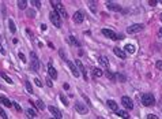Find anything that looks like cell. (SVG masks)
Listing matches in <instances>:
<instances>
[{
    "instance_id": "cell-43",
    "label": "cell",
    "mask_w": 162,
    "mask_h": 119,
    "mask_svg": "<svg viewBox=\"0 0 162 119\" xmlns=\"http://www.w3.org/2000/svg\"><path fill=\"white\" fill-rule=\"evenodd\" d=\"M60 56H61V59H66V55H64V52H63V49H60Z\"/></svg>"
},
{
    "instance_id": "cell-28",
    "label": "cell",
    "mask_w": 162,
    "mask_h": 119,
    "mask_svg": "<svg viewBox=\"0 0 162 119\" xmlns=\"http://www.w3.org/2000/svg\"><path fill=\"white\" fill-rule=\"evenodd\" d=\"M68 40H70L71 44H74V45H76V47H79V45H80V44L78 43V40H76V38H74V36H70V37H68Z\"/></svg>"
},
{
    "instance_id": "cell-39",
    "label": "cell",
    "mask_w": 162,
    "mask_h": 119,
    "mask_svg": "<svg viewBox=\"0 0 162 119\" xmlns=\"http://www.w3.org/2000/svg\"><path fill=\"white\" fill-rule=\"evenodd\" d=\"M34 82H36V85H37V86H40V88L42 86V82H41V79H38V78H36V79H34Z\"/></svg>"
},
{
    "instance_id": "cell-49",
    "label": "cell",
    "mask_w": 162,
    "mask_h": 119,
    "mask_svg": "<svg viewBox=\"0 0 162 119\" xmlns=\"http://www.w3.org/2000/svg\"><path fill=\"white\" fill-rule=\"evenodd\" d=\"M50 119H56V118H50Z\"/></svg>"
},
{
    "instance_id": "cell-14",
    "label": "cell",
    "mask_w": 162,
    "mask_h": 119,
    "mask_svg": "<svg viewBox=\"0 0 162 119\" xmlns=\"http://www.w3.org/2000/svg\"><path fill=\"white\" fill-rule=\"evenodd\" d=\"M68 67H70V70H71V73H72V75H75V78L76 77H79V70H78V67H76V64L74 63V62H68Z\"/></svg>"
},
{
    "instance_id": "cell-29",
    "label": "cell",
    "mask_w": 162,
    "mask_h": 119,
    "mask_svg": "<svg viewBox=\"0 0 162 119\" xmlns=\"http://www.w3.org/2000/svg\"><path fill=\"white\" fill-rule=\"evenodd\" d=\"M36 104H37L38 110H44V108H45V104H44V101H41V100H37V101H36Z\"/></svg>"
},
{
    "instance_id": "cell-30",
    "label": "cell",
    "mask_w": 162,
    "mask_h": 119,
    "mask_svg": "<svg viewBox=\"0 0 162 119\" xmlns=\"http://www.w3.org/2000/svg\"><path fill=\"white\" fill-rule=\"evenodd\" d=\"M26 114L29 115V116H31V118H34V116L37 115V112H36V111H34L33 108H29V110L26 111Z\"/></svg>"
},
{
    "instance_id": "cell-41",
    "label": "cell",
    "mask_w": 162,
    "mask_h": 119,
    "mask_svg": "<svg viewBox=\"0 0 162 119\" xmlns=\"http://www.w3.org/2000/svg\"><path fill=\"white\" fill-rule=\"evenodd\" d=\"M27 15H29L30 18H34V17H36V13H34L33 10H30L29 13H27Z\"/></svg>"
},
{
    "instance_id": "cell-46",
    "label": "cell",
    "mask_w": 162,
    "mask_h": 119,
    "mask_svg": "<svg viewBox=\"0 0 162 119\" xmlns=\"http://www.w3.org/2000/svg\"><path fill=\"white\" fill-rule=\"evenodd\" d=\"M159 34H161V37H162V27L159 29Z\"/></svg>"
},
{
    "instance_id": "cell-4",
    "label": "cell",
    "mask_w": 162,
    "mask_h": 119,
    "mask_svg": "<svg viewBox=\"0 0 162 119\" xmlns=\"http://www.w3.org/2000/svg\"><path fill=\"white\" fill-rule=\"evenodd\" d=\"M102 34L106 36V37H109V38H112V40H114V41H117V40H123V37H124V36H121V34H116L113 30H110V29H102Z\"/></svg>"
},
{
    "instance_id": "cell-33",
    "label": "cell",
    "mask_w": 162,
    "mask_h": 119,
    "mask_svg": "<svg viewBox=\"0 0 162 119\" xmlns=\"http://www.w3.org/2000/svg\"><path fill=\"white\" fill-rule=\"evenodd\" d=\"M31 4H33L36 8H40V7H41V1H40V0H33Z\"/></svg>"
},
{
    "instance_id": "cell-40",
    "label": "cell",
    "mask_w": 162,
    "mask_h": 119,
    "mask_svg": "<svg viewBox=\"0 0 162 119\" xmlns=\"http://www.w3.org/2000/svg\"><path fill=\"white\" fill-rule=\"evenodd\" d=\"M157 3H158L157 0H150V1H149V4L151 6V7H155V6H157Z\"/></svg>"
},
{
    "instance_id": "cell-6",
    "label": "cell",
    "mask_w": 162,
    "mask_h": 119,
    "mask_svg": "<svg viewBox=\"0 0 162 119\" xmlns=\"http://www.w3.org/2000/svg\"><path fill=\"white\" fill-rule=\"evenodd\" d=\"M30 58H31V68L34 71H38L40 70V59L36 52H30Z\"/></svg>"
},
{
    "instance_id": "cell-27",
    "label": "cell",
    "mask_w": 162,
    "mask_h": 119,
    "mask_svg": "<svg viewBox=\"0 0 162 119\" xmlns=\"http://www.w3.org/2000/svg\"><path fill=\"white\" fill-rule=\"evenodd\" d=\"M102 75V71H101L100 68H93V77L97 78V77H101Z\"/></svg>"
},
{
    "instance_id": "cell-45",
    "label": "cell",
    "mask_w": 162,
    "mask_h": 119,
    "mask_svg": "<svg viewBox=\"0 0 162 119\" xmlns=\"http://www.w3.org/2000/svg\"><path fill=\"white\" fill-rule=\"evenodd\" d=\"M41 30H42V32H45V30H46V25L42 23V25H41Z\"/></svg>"
},
{
    "instance_id": "cell-20",
    "label": "cell",
    "mask_w": 162,
    "mask_h": 119,
    "mask_svg": "<svg viewBox=\"0 0 162 119\" xmlns=\"http://www.w3.org/2000/svg\"><path fill=\"white\" fill-rule=\"evenodd\" d=\"M116 115L121 116L123 119H128V118H129V114L127 112V111H124V110H119V111L116 112Z\"/></svg>"
},
{
    "instance_id": "cell-3",
    "label": "cell",
    "mask_w": 162,
    "mask_h": 119,
    "mask_svg": "<svg viewBox=\"0 0 162 119\" xmlns=\"http://www.w3.org/2000/svg\"><path fill=\"white\" fill-rule=\"evenodd\" d=\"M49 19L56 27H61V17H60L56 11H52V13L49 14Z\"/></svg>"
},
{
    "instance_id": "cell-36",
    "label": "cell",
    "mask_w": 162,
    "mask_h": 119,
    "mask_svg": "<svg viewBox=\"0 0 162 119\" xmlns=\"http://www.w3.org/2000/svg\"><path fill=\"white\" fill-rule=\"evenodd\" d=\"M18 56H19V59H21L23 63H26V58H25V55H23L22 52H19V53H18Z\"/></svg>"
},
{
    "instance_id": "cell-10",
    "label": "cell",
    "mask_w": 162,
    "mask_h": 119,
    "mask_svg": "<svg viewBox=\"0 0 162 119\" xmlns=\"http://www.w3.org/2000/svg\"><path fill=\"white\" fill-rule=\"evenodd\" d=\"M48 110H49V112L52 115H53V118H56V119H61V112H60V110L59 108H56V107H53V106H49L48 107Z\"/></svg>"
},
{
    "instance_id": "cell-2",
    "label": "cell",
    "mask_w": 162,
    "mask_h": 119,
    "mask_svg": "<svg viewBox=\"0 0 162 119\" xmlns=\"http://www.w3.org/2000/svg\"><path fill=\"white\" fill-rule=\"evenodd\" d=\"M142 104L144 107H153L155 104V99L151 93H144L142 96Z\"/></svg>"
},
{
    "instance_id": "cell-8",
    "label": "cell",
    "mask_w": 162,
    "mask_h": 119,
    "mask_svg": "<svg viewBox=\"0 0 162 119\" xmlns=\"http://www.w3.org/2000/svg\"><path fill=\"white\" fill-rule=\"evenodd\" d=\"M121 104H123L127 110H132L133 108V101L128 97V96H123V97H121Z\"/></svg>"
},
{
    "instance_id": "cell-17",
    "label": "cell",
    "mask_w": 162,
    "mask_h": 119,
    "mask_svg": "<svg viewBox=\"0 0 162 119\" xmlns=\"http://www.w3.org/2000/svg\"><path fill=\"white\" fill-rule=\"evenodd\" d=\"M124 52L125 53H129V55L135 53V45H133V44H125L124 45Z\"/></svg>"
},
{
    "instance_id": "cell-35",
    "label": "cell",
    "mask_w": 162,
    "mask_h": 119,
    "mask_svg": "<svg viewBox=\"0 0 162 119\" xmlns=\"http://www.w3.org/2000/svg\"><path fill=\"white\" fill-rule=\"evenodd\" d=\"M46 85L49 86V88H52V86H53V82H52V78H50V77H48V78H46Z\"/></svg>"
},
{
    "instance_id": "cell-9",
    "label": "cell",
    "mask_w": 162,
    "mask_h": 119,
    "mask_svg": "<svg viewBox=\"0 0 162 119\" xmlns=\"http://www.w3.org/2000/svg\"><path fill=\"white\" fill-rule=\"evenodd\" d=\"M75 64H76L79 73H82V74H83V78H84V81H86V79H87V73H86V68H84L83 63H82L79 59H76V60H75Z\"/></svg>"
},
{
    "instance_id": "cell-1",
    "label": "cell",
    "mask_w": 162,
    "mask_h": 119,
    "mask_svg": "<svg viewBox=\"0 0 162 119\" xmlns=\"http://www.w3.org/2000/svg\"><path fill=\"white\" fill-rule=\"evenodd\" d=\"M50 6L53 7V11L60 15V17H64L67 18V13H66V8H64V6L60 3V1H50Z\"/></svg>"
},
{
    "instance_id": "cell-18",
    "label": "cell",
    "mask_w": 162,
    "mask_h": 119,
    "mask_svg": "<svg viewBox=\"0 0 162 119\" xmlns=\"http://www.w3.org/2000/svg\"><path fill=\"white\" fill-rule=\"evenodd\" d=\"M108 107L112 111H114V112H117V111H119V106H117V103L114 101V100H108Z\"/></svg>"
},
{
    "instance_id": "cell-47",
    "label": "cell",
    "mask_w": 162,
    "mask_h": 119,
    "mask_svg": "<svg viewBox=\"0 0 162 119\" xmlns=\"http://www.w3.org/2000/svg\"><path fill=\"white\" fill-rule=\"evenodd\" d=\"M97 119H104V118H102V116H98V118H97Z\"/></svg>"
},
{
    "instance_id": "cell-23",
    "label": "cell",
    "mask_w": 162,
    "mask_h": 119,
    "mask_svg": "<svg viewBox=\"0 0 162 119\" xmlns=\"http://www.w3.org/2000/svg\"><path fill=\"white\" fill-rule=\"evenodd\" d=\"M8 27H10V30H11V33H12V34L17 32V27H15V23H14L12 19H10V21H8Z\"/></svg>"
},
{
    "instance_id": "cell-16",
    "label": "cell",
    "mask_w": 162,
    "mask_h": 119,
    "mask_svg": "<svg viewBox=\"0 0 162 119\" xmlns=\"http://www.w3.org/2000/svg\"><path fill=\"white\" fill-rule=\"evenodd\" d=\"M0 104H3V106L8 107V108H11V107L14 106V103H12V101H10L8 99L4 97V96H0Z\"/></svg>"
},
{
    "instance_id": "cell-15",
    "label": "cell",
    "mask_w": 162,
    "mask_h": 119,
    "mask_svg": "<svg viewBox=\"0 0 162 119\" xmlns=\"http://www.w3.org/2000/svg\"><path fill=\"white\" fill-rule=\"evenodd\" d=\"M106 7H108V10H110V11H121V7L119 4H116V3H112V1H106Z\"/></svg>"
},
{
    "instance_id": "cell-22",
    "label": "cell",
    "mask_w": 162,
    "mask_h": 119,
    "mask_svg": "<svg viewBox=\"0 0 162 119\" xmlns=\"http://www.w3.org/2000/svg\"><path fill=\"white\" fill-rule=\"evenodd\" d=\"M105 74H106V77H108V78L110 79V81H113V82H114V81H117V79H116V74H113L112 71H109V70H106V73H105Z\"/></svg>"
},
{
    "instance_id": "cell-13",
    "label": "cell",
    "mask_w": 162,
    "mask_h": 119,
    "mask_svg": "<svg viewBox=\"0 0 162 119\" xmlns=\"http://www.w3.org/2000/svg\"><path fill=\"white\" fill-rule=\"evenodd\" d=\"M113 52H114V55L119 56L120 59H123V60L127 59V53H125V52L123 51V49H120L119 47H114V48H113Z\"/></svg>"
},
{
    "instance_id": "cell-37",
    "label": "cell",
    "mask_w": 162,
    "mask_h": 119,
    "mask_svg": "<svg viewBox=\"0 0 162 119\" xmlns=\"http://www.w3.org/2000/svg\"><path fill=\"white\" fill-rule=\"evenodd\" d=\"M155 67H157L158 70H162V60H158L157 63H155Z\"/></svg>"
},
{
    "instance_id": "cell-38",
    "label": "cell",
    "mask_w": 162,
    "mask_h": 119,
    "mask_svg": "<svg viewBox=\"0 0 162 119\" xmlns=\"http://www.w3.org/2000/svg\"><path fill=\"white\" fill-rule=\"evenodd\" d=\"M14 107H15V110L17 111H19V112H22V107L18 104V103H14Z\"/></svg>"
},
{
    "instance_id": "cell-31",
    "label": "cell",
    "mask_w": 162,
    "mask_h": 119,
    "mask_svg": "<svg viewBox=\"0 0 162 119\" xmlns=\"http://www.w3.org/2000/svg\"><path fill=\"white\" fill-rule=\"evenodd\" d=\"M60 100H61V103L66 107H68V100H67V97L64 96V94H60Z\"/></svg>"
},
{
    "instance_id": "cell-26",
    "label": "cell",
    "mask_w": 162,
    "mask_h": 119,
    "mask_svg": "<svg viewBox=\"0 0 162 119\" xmlns=\"http://www.w3.org/2000/svg\"><path fill=\"white\" fill-rule=\"evenodd\" d=\"M87 4H89V7H90V10H91L93 13L97 14V6H96V1H93V0H91V1H89Z\"/></svg>"
},
{
    "instance_id": "cell-7",
    "label": "cell",
    "mask_w": 162,
    "mask_h": 119,
    "mask_svg": "<svg viewBox=\"0 0 162 119\" xmlns=\"http://www.w3.org/2000/svg\"><path fill=\"white\" fill-rule=\"evenodd\" d=\"M75 110H76V112L80 115H84V114H87L89 110H87V107L84 106L82 101H76L75 103Z\"/></svg>"
},
{
    "instance_id": "cell-24",
    "label": "cell",
    "mask_w": 162,
    "mask_h": 119,
    "mask_svg": "<svg viewBox=\"0 0 162 119\" xmlns=\"http://www.w3.org/2000/svg\"><path fill=\"white\" fill-rule=\"evenodd\" d=\"M18 7H19V10H25L27 7V1L26 0H19L18 1Z\"/></svg>"
},
{
    "instance_id": "cell-25",
    "label": "cell",
    "mask_w": 162,
    "mask_h": 119,
    "mask_svg": "<svg viewBox=\"0 0 162 119\" xmlns=\"http://www.w3.org/2000/svg\"><path fill=\"white\" fill-rule=\"evenodd\" d=\"M25 86H26V92H27V93H31V94H33V92H34V90H33V86H31V84H30L29 81L25 82Z\"/></svg>"
},
{
    "instance_id": "cell-44",
    "label": "cell",
    "mask_w": 162,
    "mask_h": 119,
    "mask_svg": "<svg viewBox=\"0 0 162 119\" xmlns=\"http://www.w3.org/2000/svg\"><path fill=\"white\" fill-rule=\"evenodd\" d=\"M0 53H1V55H6V51H4V48L1 47V45H0Z\"/></svg>"
},
{
    "instance_id": "cell-21",
    "label": "cell",
    "mask_w": 162,
    "mask_h": 119,
    "mask_svg": "<svg viewBox=\"0 0 162 119\" xmlns=\"http://www.w3.org/2000/svg\"><path fill=\"white\" fill-rule=\"evenodd\" d=\"M0 75H1V78H3V79H4L6 82H8L10 85H12V79H11V78H10V77L7 75V74H6L4 71H0Z\"/></svg>"
},
{
    "instance_id": "cell-34",
    "label": "cell",
    "mask_w": 162,
    "mask_h": 119,
    "mask_svg": "<svg viewBox=\"0 0 162 119\" xmlns=\"http://www.w3.org/2000/svg\"><path fill=\"white\" fill-rule=\"evenodd\" d=\"M0 116L3 119H8V116H7V114H6V111L3 108H0Z\"/></svg>"
},
{
    "instance_id": "cell-5",
    "label": "cell",
    "mask_w": 162,
    "mask_h": 119,
    "mask_svg": "<svg viewBox=\"0 0 162 119\" xmlns=\"http://www.w3.org/2000/svg\"><path fill=\"white\" fill-rule=\"evenodd\" d=\"M144 29V25H142V23H133V25L128 26L127 27V33L128 34H135V33H139L140 30Z\"/></svg>"
},
{
    "instance_id": "cell-12",
    "label": "cell",
    "mask_w": 162,
    "mask_h": 119,
    "mask_svg": "<svg viewBox=\"0 0 162 119\" xmlns=\"http://www.w3.org/2000/svg\"><path fill=\"white\" fill-rule=\"evenodd\" d=\"M48 73H49V77L52 79H56V78H57V71H56V68L53 67L52 62H49V64H48Z\"/></svg>"
},
{
    "instance_id": "cell-32",
    "label": "cell",
    "mask_w": 162,
    "mask_h": 119,
    "mask_svg": "<svg viewBox=\"0 0 162 119\" xmlns=\"http://www.w3.org/2000/svg\"><path fill=\"white\" fill-rule=\"evenodd\" d=\"M119 78V81L120 82H125L127 81V78H125V75H123V74H116V79Z\"/></svg>"
},
{
    "instance_id": "cell-11",
    "label": "cell",
    "mask_w": 162,
    "mask_h": 119,
    "mask_svg": "<svg viewBox=\"0 0 162 119\" xmlns=\"http://www.w3.org/2000/svg\"><path fill=\"white\" fill-rule=\"evenodd\" d=\"M72 19H74V22H75V23H78V25H80V23L83 22V19H84V15H83V13H82V11H76V13L74 14V17H72Z\"/></svg>"
},
{
    "instance_id": "cell-19",
    "label": "cell",
    "mask_w": 162,
    "mask_h": 119,
    "mask_svg": "<svg viewBox=\"0 0 162 119\" xmlns=\"http://www.w3.org/2000/svg\"><path fill=\"white\" fill-rule=\"evenodd\" d=\"M98 62H100L101 66H104V67H109V60L106 56H100L98 58Z\"/></svg>"
},
{
    "instance_id": "cell-42",
    "label": "cell",
    "mask_w": 162,
    "mask_h": 119,
    "mask_svg": "<svg viewBox=\"0 0 162 119\" xmlns=\"http://www.w3.org/2000/svg\"><path fill=\"white\" fill-rule=\"evenodd\" d=\"M147 119H158V116H157V115H151V114H150V115H147Z\"/></svg>"
},
{
    "instance_id": "cell-48",
    "label": "cell",
    "mask_w": 162,
    "mask_h": 119,
    "mask_svg": "<svg viewBox=\"0 0 162 119\" xmlns=\"http://www.w3.org/2000/svg\"><path fill=\"white\" fill-rule=\"evenodd\" d=\"M161 21H162V14H161Z\"/></svg>"
}]
</instances>
